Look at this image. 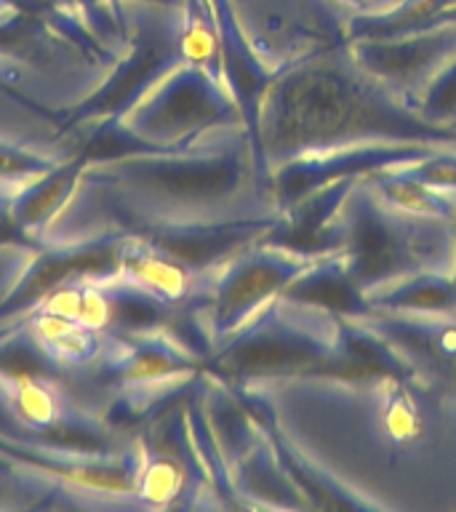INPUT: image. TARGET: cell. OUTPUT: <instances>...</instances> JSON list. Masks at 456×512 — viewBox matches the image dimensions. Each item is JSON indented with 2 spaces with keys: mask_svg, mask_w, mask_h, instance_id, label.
Wrapping results in <instances>:
<instances>
[{
  "mask_svg": "<svg viewBox=\"0 0 456 512\" xmlns=\"http://www.w3.org/2000/svg\"><path fill=\"white\" fill-rule=\"evenodd\" d=\"M120 280L155 302H179L192 291V272L179 256L147 243H128L118 256Z\"/></svg>",
  "mask_w": 456,
  "mask_h": 512,
  "instance_id": "6da1fadb",
  "label": "cell"
},
{
  "mask_svg": "<svg viewBox=\"0 0 456 512\" xmlns=\"http://www.w3.org/2000/svg\"><path fill=\"white\" fill-rule=\"evenodd\" d=\"M456 19V0H398L395 6L352 19L350 35L355 40H384L432 30V24Z\"/></svg>",
  "mask_w": 456,
  "mask_h": 512,
  "instance_id": "7a4b0ae2",
  "label": "cell"
},
{
  "mask_svg": "<svg viewBox=\"0 0 456 512\" xmlns=\"http://www.w3.org/2000/svg\"><path fill=\"white\" fill-rule=\"evenodd\" d=\"M38 312H54L83 323L91 331H104L118 320V302L102 286L86 280L59 283L38 302Z\"/></svg>",
  "mask_w": 456,
  "mask_h": 512,
  "instance_id": "3957f363",
  "label": "cell"
},
{
  "mask_svg": "<svg viewBox=\"0 0 456 512\" xmlns=\"http://www.w3.org/2000/svg\"><path fill=\"white\" fill-rule=\"evenodd\" d=\"M30 336L46 358L64 366L86 363L96 352V331L54 312H35L30 320Z\"/></svg>",
  "mask_w": 456,
  "mask_h": 512,
  "instance_id": "277c9868",
  "label": "cell"
},
{
  "mask_svg": "<svg viewBox=\"0 0 456 512\" xmlns=\"http://www.w3.org/2000/svg\"><path fill=\"white\" fill-rule=\"evenodd\" d=\"M0 384L6 390L8 406L27 427H54L62 419V398L48 382L30 374H6L0 376Z\"/></svg>",
  "mask_w": 456,
  "mask_h": 512,
  "instance_id": "5b68a950",
  "label": "cell"
},
{
  "mask_svg": "<svg viewBox=\"0 0 456 512\" xmlns=\"http://www.w3.org/2000/svg\"><path fill=\"white\" fill-rule=\"evenodd\" d=\"M379 427L387 435V440L398 448L411 446L414 440L422 438V403L414 398V392L408 390L406 382L390 379L387 387L379 392Z\"/></svg>",
  "mask_w": 456,
  "mask_h": 512,
  "instance_id": "8992f818",
  "label": "cell"
},
{
  "mask_svg": "<svg viewBox=\"0 0 456 512\" xmlns=\"http://www.w3.org/2000/svg\"><path fill=\"white\" fill-rule=\"evenodd\" d=\"M187 483V472L174 456L168 454H155L139 467L136 472L134 491L139 494L144 504H171L176 496L184 491Z\"/></svg>",
  "mask_w": 456,
  "mask_h": 512,
  "instance_id": "52a82bcc",
  "label": "cell"
},
{
  "mask_svg": "<svg viewBox=\"0 0 456 512\" xmlns=\"http://www.w3.org/2000/svg\"><path fill=\"white\" fill-rule=\"evenodd\" d=\"M336 3L355 8V11H360V14H374V11H382V8L395 6L398 0H336Z\"/></svg>",
  "mask_w": 456,
  "mask_h": 512,
  "instance_id": "ba28073f",
  "label": "cell"
}]
</instances>
